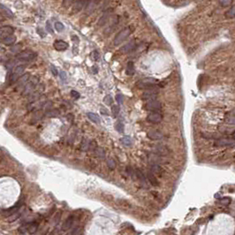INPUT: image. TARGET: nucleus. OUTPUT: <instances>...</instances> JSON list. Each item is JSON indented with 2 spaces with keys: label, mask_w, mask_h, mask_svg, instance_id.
Returning <instances> with one entry per match:
<instances>
[{
  "label": "nucleus",
  "mask_w": 235,
  "mask_h": 235,
  "mask_svg": "<svg viewBox=\"0 0 235 235\" xmlns=\"http://www.w3.org/2000/svg\"><path fill=\"white\" fill-rule=\"evenodd\" d=\"M158 84V80L154 78H145L141 80L137 83L139 89H150L151 87H156Z\"/></svg>",
  "instance_id": "nucleus-3"
},
{
  "label": "nucleus",
  "mask_w": 235,
  "mask_h": 235,
  "mask_svg": "<svg viewBox=\"0 0 235 235\" xmlns=\"http://www.w3.org/2000/svg\"><path fill=\"white\" fill-rule=\"evenodd\" d=\"M107 165H108L109 169H111V170H114L116 168V163L112 158L107 159Z\"/></svg>",
  "instance_id": "nucleus-31"
},
{
  "label": "nucleus",
  "mask_w": 235,
  "mask_h": 235,
  "mask_svg": "<svg viewBox=\"0 0 235 235\" xmlns=\"http://www.w3.org/2000/svg\"><path fill=\"white\" fill-rule=\"evenodd\" d=\"M235 16V7L232 6L226 12H225V17L228 19H233Z\"/></svg>",
  "instance_id": "nucleus-26"
},
{
  "label": "nucleus",
  "mask_w": 235,
  "mask_h": 235,
  "mask_svg": "<svg viewBox=\"0 0 235 235\" xmlns=\"http://www.w3.org/2000/svg\"><path fill=\"white\" fill-rule=\"evenodd\" d=\"M147 136L150 140L157 141V140H161L163 138V134L157 130H151L147 134Z\"/></svg>",
  "instance_id": "nucleus-14"
},
{
  "label": "nucleus",
  "mask_w": 235,
  "mask_h": 235,
  "mask_svg": "<svg viewBox=\"0 0 235 235\" xmlns=\"http://www.w3.org/2000/svg\"><path fill=\"white\" fill-rule=\"evenodd\" d=\"M133 32V28L131 27H126L125 28H123L122 30H120L115 36L114 38V41H113V44L115 46H118L122 42L129 36Z\"/></svg>",
  "instance_id": "nucleus-1"
},
{
  "label": "nucleus",
  "mask_w": 235,
  "mask_h": 235,
  "mask_svg": "<svg viewBox=\"0 0 235 235\" xmlns=\"http://www.w3.org/2000/svg\"><path fill=\"white\" fill-rule=\"evenodd\" d=\"M134 66L133 62H128L127 67H126V70H125V73L127 75H134Z\"/></svg>",
  "instance_id": "nucleus-19"
},
{
  "label": "nucleus",
  "mask_w": 235,
  "mask_h": 235,
  "mask_svg": "<svg viewBox=\"0 0 235 235\" xmlns=\"http://www.w3.org/2000/svg\"><path fill=\"white\" fill-rule=\"evenodd\" d=\"M38 229V224L37 223H29L28 224V233H35Z\"/></svg>",
  "instance_id": "nucleus-22"
},
{
  "label": "nucleus",
  "mask_w": 235,
  "mask_h": 235,
  "mask_svg": "<svg viewBox=\"0 0 235 235\" xmlns=\"http://www.w3.org/2000/svg\"><path fill=\"white\" fill-rule=\"evenodd\" d=\"M87 115H88V118H89L92 122H94V123H96V124H99V123L101 122L100 118H99V116H98L97 114L93 113V112H89Z\"/></svg>",
  "instance_id": "nucleus-21"
},
{
  "label": "nucleus",
  "mask_w": 235,
  "mask_h": 235,
  "mask_svg": "<svg viewBox=\"0 0 235 235\" xmlns=\"http://www.w3.org/2000/svg\"><path fill=\"white\" fill-rule=\"evenodd\" d=\"M29 77H30V75H29L28 73H25V74L23 73L22 75H21V76L18 79V80L16 81V82H17L16 89H17V90L23 89V88L25 87V85L27 84V82H28Z\"/></svg>",
  "instance_id": "nucleus-8"
},
{
  "label": "nucleus",
  "mask_w": 235,
  "mask_h": 235,
  "mask_svg": "<svg viewBox=\"0 0 235 235\" xmlns=\"http://www.w3.org/2000/svg\"><path fill=\"white\" fill-rule=\"evenodd\" d=\"M147 178H148V180H149V182L151 183V185H153V186H158V181H157V178L154 176V173H152L151 172H148V173H147Z\"/></svg>",
  "instance_id": "nucleus-18"
},
{
  "label": "nucleus",
  "mask_w": 235,
  "mask_h": 235,
  "mask_svg": "<svg viewBox=\"0 0 235 235\" xmlns=\"http://www.w3.org/2000/svg\"><path fill=\"white\" fill-rule=\"evenodd\" d=\"M92 56H93V58H94L95 60H98V59H99V53H98L96 51H93Z\"/></svg>",
  "instance_id": "nucleus-42"
},
{
  "label": "nucleus",
  "mask_w": 235,
  "mask_h": 235,
  "mask_svg": "<svg viewBox=\"0 0 235 235\" xmlns=\"http://www.w3.org/2000/svg\"><path fill=\"white\" fill-rule=\"evenodd\" d=\"M136 46V42H135V40H132L130 41L129 42H127V44L125 45H124L122 48H120L119 51L121 53H128V52H130L134 50Z\"/></svg>",
  "instance_id": "nucleus-10"
},
{
  "label": "nucleus",
  "mask_w": 235,
  "mask_h": 235,
  "mask_svg": "<svg viewBox=\"0 0 235 235\" xmlns=\"http://www.w3.org/2000/svg\"><path fill=\"white\" fill-rule=\"evenodd\" d=\"M101 113L103 114V115H108V112H107V111L105 110V108H103V107H102L101 108Z\"/></svg>",
  "instance_id": "nucleus-44"
},
{
  "label": "nucleus",
  "mask_w": 235,
  "mask_h": 235,
  "mask_svg": "<svg viewBox=\"0 0 235 235\" xmlns=\"http://www.w3.org/2000/svg\"><path fill=\"white\" fill-rule=\"evenodd\" d=\"M120 141L124 146H126V147H130L133 144V140L130 136H124L123 138L120 139Z\"/></svg>",
  "instance_id": "nucleus-20"
},
{
  "label": "nucleus",
  "mask_w": 235,
  "mask_h": 235,
  "mask_svg": "<svg viewBox=\"0 0 235 235\" xmlns=\"http://www.w3.org/2000/svg\"><path fill=\"white\" fill-rule=\"evenodd\" d=\"M231 198L230 197H224L220 199V203L224 204V205H229L231 203Z\"/></svg>",
  "instance_id": "nucleus-36"
},
{
  "label": "nucleus",
  "mask_w": 235,
  "mask_h": 235,
  "mask_svg": "<svg viewBox=\"0 0 235 235\" xmlns=\"http://www.w3.org/2000/svg\"><path fill=\"white\" fill-rule=\"evenodd\" d=\"M234 143L233 139H219L215 141V145L218 147H233Z\"/></svg>",
  "instance_id": "nucleus-9"
},
{
  "label": "nucleus",
  "mask_w": 235,
  "mask_h": 235,
  "mask_svg": "<svg viewBox=\"0 0 235 235\" xmlns=\"http://www.w3.org/2000/svg\"><path fill=\"white\" fill-rule=\"evenodd\" d=\"M115 128H116V130H117L119 133H123V132H124V125H123L121 122H118V123L115 125Z\"/></svg>",
  "instance_id": "nucleus-33"
},
{
  "label": "nucleus",
  "mask_w": 235,
  "mask_h": 235,
  "mask_svg": "<svg viewBox=\"0 0 235 235\" xmlns=\"http://www.w3.org/2000/svg\"><path fill=\"white\" fill-rule=\"evenodd\" d=\"M71 95H72L73 97H74V98H76V99L80 97V94H79L77 91H75V90H72V91H71Z\"/></svg>",
  "instance_id": "nucleus-41"
},
{
  "label": "nucleus",
  "mask_w": 235,
  "mask_h": 235,
  "mask_svg": "<svg viewBox=\"0 0 235 235\" xmlns=\"http://www.w3.org/2000/svg\"><path fill=\"white\" fill-rule=\"evenodd\" d=\"M73 216H70L68 218H67V220L64 222L63 225H62V230L63 231H67L71 228L72 225H73Z\"/></svg>",
  "instance_id": "nucleus-17"
},
{
  "label": "nucleus",
  "mask_w": 235,
  "mask_h": 235,
  "mask_svg": "<svg viewBox=\"0 0 235 235\" xmlns=\"http://www.w3.org/2000/svg\"><path fill=\"white\" fill-rule=\"evenodd\" d=\"M46 27H47V30L50 32V33H53V30H52V28H51V24H50V22L49 21H47V23H46Z\"/></svg>",
  "instance_id": "nucleus-43"
},
{
  "label": "nucleus",
  "mask_w": 235,
  "mask_h": 235,
  "mask_svg": "<svg viewBox=\"0 0 235 235\" xmlns=\"http://www.w3.org/2000/svg\"><path fill=\"white\" fill-rule=\"evenodd\" d=\"M119 111H120V109H119V105H112V113L113 117L116 118L119 115Z\"/></svg>",
  "instance_id": "nucleus-28"
},
{
  "label": "nucleus",
  "mask_w": 235,
  "mask_h": 235,
  "mask_svg": "<svg viewBox=\"0 0 235 235\" xmlns=\"http://www.w3.org/2000/svg\"><path fill=\"white\" fill-rule=\"evenodd\" d=\"M163 120V115L159 112H153L150 114H148L147 117V121L153 124H158Z\"/></svg>",
  "instance_id": "nucleus-7"
},
{
  "label": "nucleus",
  "mask_w": 235,
  "mask_h": 235,
  "mask_svg": "<svg viewBox=\"0 0 235 235\" xmlns=\"http://www.w3.org/2000/svg\"><path fill=\"white\" fill-rule=\"evenodd\" d=\"M0 7H1V8H2V9H3V10H4V11L6 12V13H8V15H9L10 17H12V16H13V15H12V12H11L9 9H7L6 6H4L3 5H0Z\"/></svg>",
  "instance_id": "nucleus-39"
},
{
  "label": "nucleus",
  "mask_w": 235,
  "mask_h": 235,
  "mask_svg": "<svg viewBox=\"0 0 235 235\" xmlns=\"http://www.w3.org/2000/svg\"><path fill=\"white\" fill-rule=\"evenodd\" d=\"M54 27H55V29L58 31V32H62L64 29H65V26L63 25V23H61V22H56L55 23V25H54Z\"/></svg>",
  "instance_id": "nucleus-32"
},
{
  "label": "nucleus",
  "mask_w": 235,
  "mask_h": 235,
  "mask_svg": "<svg viewBox=\"0 0 235 235\" xmlns=\"http://www.w3.org/2000/svg\"><path fill=\"white\" fill-rule=\"evenodd\" d=\"M144 110L149 111V112H159L162 109V104L159 101L153 99L148 100L143 106Z\"/></svg>",
  "instance_id": "nucleus-4"
},
{
  "label": "nucleus",
  "mask_w": 235,
  "mask_h": 235,
  "mask_svg": "<svg viewBox=\"0 0 235 235\" xmlns=\"http://www.w3.org/2000/svg\"><path fill=\"white\" fill-rule=\"evenodd\" d=\"M116 101L118 102L119 104H122L123 102H124V97H123V95L121 94H119L116 96Z\"/></svg>",
  "instance_id": "nucleus-37"
},
{
  "label": "nucleus",
  "mask_w": 235,
  "mask_h": 235,
  "mask_svg": "<svg viewBox=\"0 0 235 235\" xmlns=\"http://www.w3.org/2000/svg\"><path fill=\"white\" fill-rule=\"evenodd\" d=\"M233 0H218V3L222 7H229L232 6Z\"/></svg>",
  "instance_id": "nucleus-27"
},
{
  "label": "nucleus",
  "mask_w": 235,
  "mask_h": 235,
  "mask_svg": "<svg viewBox=\"0 0 235 235\" xmlns=\"http://www.w3.org/2000/svg\"><path fill=\"white\" fill-rule=\"evenodd\" d=\"M74 1L75 0H63L62 6L65 7V8H68L74 3Z\"/></svg>",
  "instance_id": "nucleus-30"
},
{
  "label": "nucleus",
  "mask_w": 235,
  "mask_h": 235,
  "mask_svg": "<svg viewBox=\"0 0 235 235\" xmlns=\"http://www.w3.org/2000/svg\"><path fill=\"white\" fill-rule=\"evenodd\" d=\"M215 197H216V198H218V197H219V195H218V194H217V195H215Z\"/></svg>",
  "instance_id": "nucleus-46"
},
{
  "label": "nucleus",
  "mask_w": 235,
  "mask_h": 235,
  "mask_svg": "<svg viewBox=\"0 0 235 235\" xmlns=\"http://www.w3.org/2000/svg\"><path fill=\"white\" fill-rule=\"evenodd\" d=\"M51 73H53V75L57 76V75L58 74V72L57 68H56L54 66H51Z\"/></svg>",
  "instance_id": "nucleus-40"
},
{
  "label": "nucleus",
  "mask_w": 235,
  "mask_h": 235,
  "mask_svg": "<svg viewBox=\"0 0 235 235\" xmlns=\"http://www.w3.org/2000/svg\"><path fill=\"white\" fill-rule=\"evenodd\" d=\"M28 224H24V225H21L19 227V231L20 233H27L28 232Z\"/></svg>",
  "instance_id": "nucleus-34"
},
{
  "label": "nucleus",
  "mask_w": 235,
  "mask_h": 235,
  "mask_svg": "<svg viewBox=\"0 0 235 235\" xmlns=\"http://www.w3.org/2000/svg\"><path fill=\"white\" fill-rule=\"evenodd\" d=\"M2 42H3V44H5L6 45H12L16 42V36L13 35L12 34L6 36L5 38H3Z\"/></svg>",
  "instance_id": "nucleus-16"
},
{
  "label": "nucleus",
  "mask_w": 235,
  "mask_h": 235,
  "mask_svg": "<svg viewBox=\"0 0 235 235\" xmlns=\"http://www.w3.org/2000/svg\"><path fill=\"white\" fill-rule=\"evenodd\" d=\"M93 72L95 73H97V72H98V69H97V67H93Z\"/></svg>",
  "instance_id": "nucleus-45"
},
{
  "label": "nucleus",
  "mask_w": 235,
  "mask_h": 235,
  "mask_svg": "<svg viewBox=\"0 0 235 235\" xmlns=\"http://www.w3.org/2000/svg\"><path fill=\"white\" fill-rule=\"evenodd\" d=\"M59 77H60V79H61L63 81H66L67 79V73H66V72H64V71H61V72L59 73Z\"/></svg>",
  "instance_id": "nucleus-38"
},
{
  "label": "nucleus",
  "mask_w": 235,
  "mask_h": 235,
  "mask_svg": "<svg viewBox=\"0 0 235 235\" xmlns=\"http://www.w3.org/2000/svg\"><path fill=\"white\" fill-rule=\"evenodd\" d=\"M96 155H97V157L99 158H103V159L105 157V152L103 150V148H98L96 150Z\"/></svg>",
  "instance_id": "nucleus-29"
},
{
  "label": "nucleus",
  "mask_w": 235,
  "mask_h": 235,
  "mask_svg": "<svg viewBox=\"0 0 235 235\" xmlns=\"http://www.w3.org/2000/svg\"><path fill=\"white\" fill-rule=\"evenodd\" d=\"M25 68H26L25 66L20 65V66H17V67L12 70V72L10 73V83H11V84L16 82V81L18 80V79L24 73Z\"/></svg>",
  "instance_id": "nucleus-6"
},
{
  "label": "nucleus",
  "mask_w": 235,
  "mask_h": 235,
  "mask_svg": "<svg viewBox=\"0 0 235 235\" xmlns=\"http://www.w3.org/2000/svg\"><path fill=\"white\" fill-rule=\"evenodd\" d=\"M36 57V53L32 51H29V50H27V51H20L19 54H17L16 56V58L19 61H25V62H28V61H32L33 59H35Z\"/></svg>",
  "instance_id": "nucleus-5"
},
{
  "label": "nucleus",
  "mask_w": 235,
  "mask_h": 235,
  "mask_svg": "<svg viewBox=\"0 0 235 235\" xmlns=\"http://www.w3.org/2000/svg\"><path fill=\"white\" fill-rule=\"evenodd\" d=\"M157 96V91L152 89L151 90V88L150 89H148L147 91H145L142 95V99L143 100H153V99H156V97Z\"/></svg>",
  "instance_id": "nucleus-13"
},
{
  "label": "nucleus",
  "mask_w": 235,
  "mask_h": 235,
  "mask_svg": "<svg viewBox=\"0 0 235 235\" xmlns=\"http://www.w3.org/2000/svg\"><path fill=\"white\" fill-rule=\"evenodd\" d=\"M55 50L58 51H66L67 48H68V44L67 42L63 41V40H57L54 42V44H53Z\"/></svg>",
  "instance_id": "nucleus-11"
},
{
  "label": "nucleus",
  "mask_w": 235,
  "mask_h": 235,
  "mask_svg": "<svg viewBox=\"0 0 235 235\" xmlns=\"http://www.w3.org/2000/svg\"><path fill=\"white\" fill-rule=\"evenodd\" d=\"M98 2H95V0H89V3H87V12L89 11V12H93Z\"/></svg>",
  "instance_id": "nucleus-23"
},
{
  "label": "nucleus",
  "mask_w": 235,
  "mask_h": 235,
  "mask_svg": "<svg viewBox=\"0 0 235 235\" xmlns=\"http://www.w3.org/2000/svg\"><path fill=\"white\" fill-rule=\"evenodd\" d=\"M151 172H152V173L161 175V173L163 172V170H162V168H161L160 165H158V164H153L151 166Z\"/></svg>",
  "instance_id": "nucleus-24"
},
{
  "label": "nucleus",
  "mask_w": 235,
  "mask_h": 235,
  "mask_svg": "<svg viewBox=\"0 0 235 235\" xmlns=\"http://www.w3.org/2000/svg\"><path fill=\"white\" fill-rule=\"evenodd\" d=\"M38 82H39V80H38L37 77H35V76L29 77L27 84L25 85V87L22 89V95L23 96H28V95H30L36 89L37 85H38Z\"/></svg>",
  "instance_id": "nucleus-2"
},
{
  "label": "nucleus",
  "mask_w": 235,
  "mask_h": 235,
  "mask_svg": "<svg viewBox=\"0 0 235 235\" xmlns=\"http://www.w3.org/2000/svg\"><path fill=\"white\" fill-rule=\"evenodd\" d=\"M103 102L105 103V104H107V105H111L112 103V102H113V100H112V97L111 96H106L104 98H103Z\"/></svg>",
  "instance_id": "nucleus-35"
},
{
  "label": "nucleus",
  "mask_w": 235,
  "mask_h": 235,
  "mask_svg": "<svg viewBox=\"0 0 235 235\" xmlns=\"http://www.w3.org/2000/svg\"><path fill=\"white\" fill-rule=\"evenodd\" d=\"M14 28L11 26H4L2 28H0V38H5L6 36L13 34Z\"/></svg>",
  "instance_id": "nucleus-12"
},
{
  "label": "nucleus",
  "mask_w": 235,
  "mask_h": 235,
  "mask_svg": "<svg viewBox=\"0 0 235 235\" xmlns=\"http://www.w3.org/2000/svg\"><path fill=\"white\" fill-rule=\"evenodd\" d=\"M136 175H137V177H138V179L140 180V181L143 184V185H145L146 186H147V185H146V179H145V176H144V174L141 172V171L138 169V170H136Z\"/></svg>",
  "instance_id": "nucleus-25"
},
{
  "label": "nucleus",
  "mask_w": 235,
  "mask_h": 235,
  "mask_svg": "<svg viewBox=\"0 0 235 235\" xmlns=\"http://www.w3.org/2000/svg\"><path fill=\"white\" fill-rule=\"evenodd\" d=\"M88 3V0H76L74 1V6H73V12H79L84 6Z\"/></svg>",
  "instance_id": "nucleus-15"
}]
</instances>
